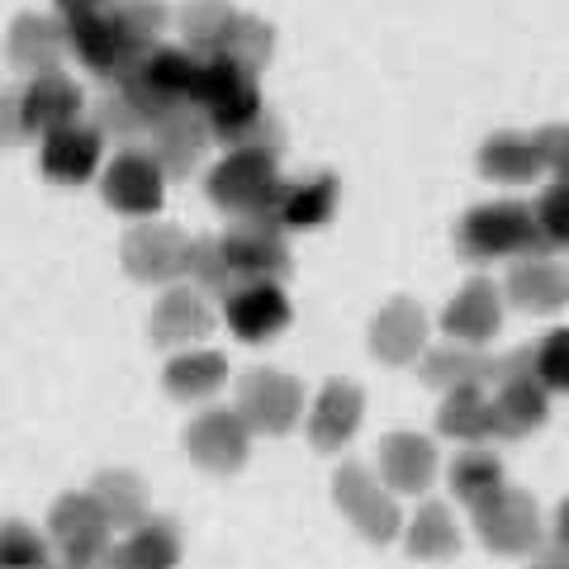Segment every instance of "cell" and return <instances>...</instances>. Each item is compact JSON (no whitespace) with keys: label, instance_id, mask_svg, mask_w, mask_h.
<instances>
[{"label":"cell","instance_id":"cell-1","mask_svg":"<svg viewBox=\"0 0 569 569\" xmlns=\"http://www.w3.org/2000/svg\"><path fill=\"white\" fill-rule=\"evenodd\" d=\"M209 200L219 204L223 213L233 219H257V223H280V167H276V152H261V148H228L223 162H213L209 171Z\"/></svg>","mask_w":569,"mask_h":569},{"label":"cell","instance_id":"cell-2","mask_svg":"<svg viewBox=\"0 0 569 569\" xmlns=\"http://www.w3.org/2000/svg\"><path fill=\"white\" fill-rule=\"evenodd\" d=\"M456 247L470 261H503V257H550L531 223V204L522 200H489L475 204L456 228Z\"/></svg>","mask_w":569,"mask_h":569},{"label":"cell","instance_id":"cell-3","mask_svg":"<svg viewBox=\"0 0 569 569\" xmlns=\"http://www.w3.org/2000/svg\"><path fill=\"white\" fill-rule=\"evenodd\" d=\"M489 385L498 389L489 403H493V432L503 441L537 432V427L550 418V389L537 380V356H531V347L498 356Z\"/></svg>","mask_w":569,"mask_h":569},{"label":"cell","instance_id":"cell-4","mask_svg":"<svg viewBox=\"0 0 569 569\" xmlns=\"http://www.w3.org/2000/svg\"><path fill=\"white\" fill-rule=\"evenodd\" d=\"M100 194L123 219H157L167 200V171L148 148H119L100 167Z\"/></svg>","mask_w":569,"mask_h":569},{"label":"cell","instance_id":"cell-5","mask_svg":"<svg viewBox=\"0 0 569 569\" xmlns=\"http://www.w3.org/2000/svg\"><path fill=\"white\" fill-rule=\"evenodd\" d=\"M332 498H337V508L351 518V527L361 531V537L370 546H389L399 537V527H403V512L395 503V493H389L376 475H370L361 460H342L332 475Z\"/></svg>","mask_w":569,"mask_h":569},{"label":"cell","instance_id":"cell-6","mask_svg":"<svg viewBox=\"0 0 569 569\" xmlns=\"http://www.w3.org/2000/svg\"><path fill=\"white\" fill-rule=\"evenodd\" d=\"M475 531L493 556H531V550L546 546L537 498L522 489H508V485L489 493L485 503H475Z\"/></svg>","mask_w":569,"mask_h":569},{"label":"cell","instance_id":"cell-7","mask_svg":"<svg viewBox=\"0 0 569 569\" xmlns=\"http://www.w3.org/2000/svg\"><path fill=\"white\" fill-rule=\"evenodd\" d=\"M233 408L252 432L284 437L290 427H299V418H305V385H299L295 376H284V370L257 366V370L242 376Z\"/></svg>","mask_w":569,"mask_h":569},{"label":"cell","instance_id":"cell-8","mask_svg":"<svg viewBox=\"0 0 569 569\" xmlns=\"http://www.w3.org/2000/svg\"><path fill=\"white\" fill-rule=\"evenodd\" d=\"M67 52H77V62L100 81H119L142 52L129 33L119 29L110 10H91V14H67Z\"/></svg>","mask_w":569,"mask_h":569},{"label":"cell","instance_id":"cell-9","mask_svg":"<svg viewBox=\"0 0 569 569\" xmlns=\"http://www.w3.org/2000/svg\"><path fill=\"white\" fill-rule=\"evenodd\" d=\"M186 252L190 238L171 223L157 219H133V228L119 242V261L138 284H176L186 280Z\"/></svg>","mask_w":569,"mask_h":569},{"label":"cell","instance_id":"cell-10","mask_svg":"<svg viewBox=\"0 0 569 569\" xmlns=\"http://www.w3.org/2000/svg\"><path fill=\"white\" fill-rule=\"evenodd\" d=\"M186 451L209 475H233L252 456V427L238 418V408H204L186 427Z\"/></svg>","mask_w":569,"mask_h":569},{"label":"cell","instance_id":"cell-11","mask_svg":"<svg viewBox=\"0 0 569 569\" xmlns=\"http://www.w3.org/2000/svg\"><path fill=\"white\" fill-rule=\"evenodd\" d=\"M223 242V257L233 266L238 284L242 280H284L290 276V242H284V228L280 223H257V219H238Z\"/></svg>","mask_w":569,"mask_h":569},{"label":"cell","instance_id":"cell-12","mask_svg":"<svg viewBox=\"0 0 569 569\" xmlns=\"http://www.w3.org/2000/svg\"><path fill=\"white\" fill-rule=\"evenodd\" d=\"M148 138H152L148 152L162 162L167 181H176V176H190L194 167H200V157L209 152V142H213V129H209L200 104H171L167 114L152 119Z\"/></svg>","mask_w":569,"mask_h":569},{"label":"cell","instance_id":"cell-13","mask_svg":"<svg viewBox=\"0 0 569 569\" xmlns=\"http://www.w3.org/2000/svg\"><path fill=\"white\" fill-rule=\"evenodd\" d=\"M223 318L242 342H271L290 328V295L276 280H242L223 295Z\"/></svg>","mask_w":569,"mask_h":569},{"label":"cell","instance_id":"cell-14","mask_svg":"<svg viewBox=\"0 0 569 569\" xmlns=\"http://www.w3.org/2000/svg\"><path fill=\"white\" fill-rule=\"evenodd\" d=\"M81 86L67 77V71H33V77L20 86V114H24V133L29 138H48L67 129V123L81 119Z\"/></svg>","mask_w":569,"mask_h":569},{"label":"cell","instance_id":"cell-15","mask_svg":"<svg viewBox=\"0 0 569 569\" xmlns=\"http://www.w3.org/2000/svg\"><path fill=\"white\" fill-rule=\"evenodd\" d=\"M104 167V138L96 123H67V129L48 133L43 148H39V171L48 176V181L58 186H86L96 181Z\"/></svg>","mask_w":569,"mask_h":569},{"label":"cell","instance_id":"cell-16","mask_svg":"<svg viewBox=\"0 0 569 569\" xmlns=\"http://www.w3.org/2000/svg\"><path fill=\"white\" fill-rule=\"evenodd\" d=\"M129 81H138L142 91H148L162 110L171 104H194V86H200V58H194L190 48H167L157 43L148 48L142 58L123 71Z\"/></svg>","mask_w":569,"mask_h":569},{"label":"cell","instance_id":"cell-17","mask_svg":"<svg viewBox=\"0 0 569 569\" xmlns=\"http://www.w3.org/2000/svg\"><path fill=\"white\" fill-rule=\"evenodd\" d=\"M503 328V290L493 280H470L451 295L447 313H441V332L460 347H485Z\"/></svg>","mask_w":569,"mask_h":569},{"label":"cell","instance_id":"cell-18","mask_svg":"<svg viewBox=\"0 0 569 569\" xmlns=\"http://www.w3.org/2000/svg\"><path fill=\"white\" fill-rule=\"evenodd\" d=\"M370 351L385 366H418V356L427 351V313L418 299H389L380 313L370 318Z\"/></svg>","mask_w":569,"mask_h":569},{"label":"cell","instance_id":"cell-19","mask_svg":"<svg viewBox=\"0 0 569 569\" xmlns=\"http://www.w3.org/2000/svg\"><path fill=\"white\" fill-rule=\"evenodd\" d=\"M380 485L389 493H427L437 479V441L422 432H389L380 441Z\"/></svg>","mask_w":569,"mask_h":569},{"label":"cell","instance_id":"cell-20","mask_svg":"<svg viewBox=\"0 0 569 569\" xmlns=\"http://www.w3.org/2000/svg\"><path fill=\"white\" fill-rule=\"evenodd\" d=\"M366 418V395L356 380H328L318 389V399L309 408V441L313 451H342L356 437V427Z\"/></svg>","mask_w":569,"mask_h":569},{"label":"cell","instance_id":"cell-21","mask_svg":"<svg viewBox=\"0 0 569 569\" xmlns=\"http://www.w3.org/2000/svg\"><path fill=\"white\" fill-rule=\"evenodd\" d=\"M503 299L522 313H560L569 305V271L550 257H518L508 271Z\"/></svg>","mask_w":569,"mask_h":569},{"label":"cell","instance_id":"cell-22","mask_svg":"<svg viewBox=\"0 0 569 569\" xmlns=\"http://www.w3.org/2000/svg\"><path fill=\"white\" fill-rule=\"evenodd\" d=\"M209 328H213L209 299L194 290V284H171V290L157 299L152 323H148L157 347H194L209 337Z\"/></svg>","mask_w":569,"mask_h":569},{"label":"cell","instance_id":"cell-23","mask_svg":"<svg viewBox=\"0 0 569 569\" xmlns=\"http://www.w3.org/2000/svg\"><path fill=\"white\" fill-rule=\"evenodd\" d=\"M6 52L14 67H24L29 77L33 71H58V62L67 58V24L62 14H14V24L6 33Z\"/></svg>","mask_w":569,"mask_h":569},{"label":"cell","instance_id":"cell-24","mask_svg":"<svg viewBox=\"0 0 569 569\" xmlns=\"http://www.w3.org/2000/svg\"><path fill=\"white\" fill-rule=\"evenodd\" d=\"M541 171H546V162H541L537 133L503 129V133L485 138V148H479V176H485V181H498V186H531Z\"/></svg>","mask_w":569,"mask_h":569},{"label":"cell","instance_id":"cell-25","mask_svg":"<svg viewBox=\"0 0 569 569\" xmlns=\"http://www.w3.org/2000/svg\"><path fill=\"white\" fill-rule=\"evenodd\" d=\"M162 385H167L171 399L204 403V399H213L228 385V356L223 351H209V347H186V351H176L171 361H167Z\"/></svg>","mask_w":569,"mask_h":569},{"label":"cell","instance_id":"cell-26","mask_svg":"<svg viewBox=\"0 0 569 569\" xmlns=\"http://www.w3.org/2000/svg\"><path fill=\"white\" fill-rule=\"evenodd\" d=\"M181 565V531L167 518H142L114 546L110 569H176Z\"/></svg>","mask_w":569,"mask_h":569},{"label":"cell","instance_id":"cell-27","mask_svg":"<svg viewBox=\"0 0 569 569\" xmlns=\"http://www.w3.org/2000/svg\"><path fill=\"white\" fill-rule=\"evenodd\" d=\"M418 376L427 389H466V385H489L493 380V356H485L479 347H460V342H447V347H427L418 356Z\"/></svg>","mask_w":569,"mask_h":569},{"label":"cell","instance_id":"cell-28","mask_svg":"<svg viewBox=\"0 0 569 569\" xmlns=\"http://www.w3.org/2000/svg\"><path fill=\"white\" fill-rule=\"evenodd\" d=\"M337 176H309V181H284L280 194V228L284 233H299V228H323L337 213Z\"/></svg>","mask_w":569,"mask_h":569},{"label":"cell","instance_id":"cell-29","mask_svg":"<svg viewBox=\"0 0 569 569\" xmlns=\"http://www.w3.org/2000/svg\"><path fill=\"white\" fill-rule=\"evenodd\" d=\"M437 427H441V437L470 441V447L498 437V432H493V403H489V395H485V385L447 389V399H441V413H437Z\"/></svg>","mask_w":569,"mask_h":569},{"label":"cell","instance_id":"cell-30","mask_svg":"<svg viewBox=\"0 0 569 569\" xmlns=\"http://www.w3.org/2000/svg\"><path fill=\"white\" fill-rule=\"evenodd\" d=\"M460 550V527L451 518L447 503H437V498H427L418 503V512L408 518V556L413 560H451Z\"/></svg>","mask_w":569,"mask_h":569},{"label":"cell","instance_id":"cell-31","mask_svg":"<svg viewBox=\"0 0 569 569\" xmlns=\"http://www.w3.org/2000/svg\"><path fill=\"white\" fill-rule=\"evenodd\" d=\"M91 493H96L110 531H129L148 518V489H142V479L133 470H104L91 485Z\"/></svg>","mask_w":569,"mask_h":569},{"label":"cell","instance_id":"cell-32","mask_svg":"<svg viewBox=\"0 0 569 569\" xmlns=\"http://www.w3.org/2000/svg\"><path fill=\"white\" fill-rule=\"evenodd\" d=\"M271 52H276V29L266 24V20H257V14H233V24H228V33H223V43L213 48V58H223V62H233V67H242V71H257L271 62Z\"/></svg>","mask_w":569,"mask_h":569},{"label":"cell","instance_id":"cell-33","mask_svg":"<svg viewBox=\"0 0 569 569\" xmlns=\"http://www.w3.org/2000/svg\"><path fill=\"white\" fill-rule=\"evenodd\" d=\"M503 489V460H498L493 451L485 447H470V451H460L456 456V466H451V493L460 498V503H485L489 493Z\"/></svg>","mask_w":569,"mask_h":569},{"label":"cell","instance_id":"cell-34","mask_svg":"<svg viewBox=\"0 0 569 569\" xmlns=\"http://www.w3.org/2000/svg\"><path fill=\"white\" fill-rule=\"evenodd\" d=\"M233 6L228 0H190L181 10V33H186V48L194 58H213V48L223 43L228 24H233Z\"/></svg>","mask_w":569,"mask_h":569},{"label":"cell","instance_id":"cell-35","mask_svg":"<svg viewBox=\"0 0 569 569\" xmlns=\"http://www.w3.org/2000/svg\"><path fill=\"white\" fill-rule=\"evenodd\" d=\"M96 531H110V522H104V512H100L91 489L62 493L58 503H52V512H48V537L58 541V546L62 541H77V537H96Z\"/></svg>","mask_w":569,"mask_h":569},{"label":"cell","instance_id":"cell-36","mask_svg":"<svg viewBox=\"0 0 569 569\" xmlns=\"http://www.w3.org/2000/svg\"><path fill=\"white\" fill-rule=\"evenodd\" d=\"M186 280L200 295H219V299L238 284V276H233V266H228L219 238H194L190 242V252H186Z\"/></svg>","mask_w":569,"mask_h":569},{"label":"cell","instance_id":"cell-37","mask_svg":"<svg viewBox=\"0 0 569 569\" xmlns=\"http://www.w3.org/2000/svg\"><path fill=\"white\" fill-rule=\"evenodd\" d=\"M119 20V29L129 33V39L138 43V48H157L162 43V33H167V6L162 0H110V6H104Z\"/></svg>","mask_w":569,"mask_h":569},{"label":"cell","instance_id":"cell-38","mask_svg":"<svg viewBox=\"0 0 569 569\" xmlns=\"http://www.w3.org/2000/svg\"><path fill=\"white\" fill-rule=\"evenodd\" d=\"M96 129H100V138L133 142L138 133H148V129H152V114L142 110L133 96H123L119 86H110V96H104V100H100V110H96Z\"/></svg>","mask_w":569,"mask_h":569},{"label":"cell","instance_id":"cell-39","mask_svg":"<svg viewBox=\"0 0 569 569\" xmlns=\"http://www.w3.org/2000/svg\"><path fill=\"white\" fill-rule=\"evenodd\" d=\"M531 223H537L546 252L569 247V181H550L537 194V204H531Z\"/></svg>","mask_w":569,"mask_h":569},{"label":"cell","instance_id":"cell-40","mask_svg":"<svg viewBox=\"0 0 569 569\" xmlns=\"http://www.w3.org/2000/svg\"><path fill=\"white\" fill-rule=\"evenodd\" d=\"M48 560V541L29 522H0V569H33Z\"/></svg>","mask_w":569,"mask_h":569},{"label":"cell","instance_id":"cell-41","mask_svg":"<svg viewBox=\"0 0 569 569\" xmlns=\"http://www.w3.org/2000/svg\"><path fill=\"white\" fill-rule=\"evenodd\" d=\"M531 356H537V380L546 389H565L569 395V328L546 332L541 342L531 347Z\"/></svg>","mask_w":569,"mask_h":569},{"label":"cell","instance_id":"cell-42","mask_svg":"<svg viewBox=\"0 0 569 569\" xmlns=\"http://www.w3.org/2000/svg\"><path fill=\"white\" fill-rule=\"evenodd\" d=\"M58 550H62V569H110L114 541H110V531H96V537L62 541Z\"/></svg>","mask_w":569,"mask_h":569},{"label":"cell","instance_id":"cell-43","mask_svg":"<svg viewBox=\"0 0 569 569\" xmlns=\"http://www.w3.org/2000/svg\"><path fill=\"white\" fill-rule=\"evenodd\" d=\"M541 142V162L556 181H569V123H550V129L537 133Z\"/></svg>","mask_w":569,"mask_h":569},{"label":"cell","instance_id":"cell-44","mask_svg":"<svg viewBox=\"0 0 569 569\" xmlns=\"http://www.w3.org/2000/svg\"><path fill=\"white\" fill-rule=\"evenodd\" d=\"M24 114H20V91H10V86H0V148H14V142H24Z\"/></svg>","mask_w":569,"mask_h":569},{"label":"cell","instance_id":"cell-45","mask_svg":"<svg viewBox=\"0 0 569 569\" xmlns=\"http://www.w3.org/2000/svg\"><path fill=\"white\" fill-rule=\"evenodd\" d=\"M550 546L556 550H569V498L556 508V527H550Z\"/></svg>","mask_w":569,"mask_h":569},{"label":"cell","instance_id":"cell-46","mask_svg":"<svg viewBox=\"0 0 569 569\" xmlns=\"http://www.w3.org/2000/svg\"><path fill=\"white\" fill-rule=\"evenodd\" d=\"M52 6H58V10H62V20H67V14H91V10H104L110 0H52Z\"/></svg>","mask_w":569,"mask_h":569},{"label":"cell","instance_id":"cell-47","mask_svg":"<svg viewBox=\"0 0 569 569\" xmlns=\"http://www.w3.org/2000/svg\"><path fill=\"white\" fill-rule=\"evenodd\" d=\"M33 569H62V565H52V560H43V565H33Z\"/></svg>","mask_w":569,"mask_h":569},{"label":"cell","instance_id":"cell-48","mask_svg":"<svg viewBox=\"0 0 569 569\" xmlns=\"http://www.w3.org/2000/svg\"><path fill=\"white\" fill-rule=\"evenodd\" d=\"M537 569H550V565H537Z\"/></svg>","mask_w":569,"mask_h":569}]
</instances>
